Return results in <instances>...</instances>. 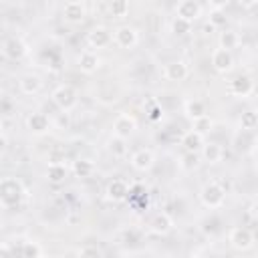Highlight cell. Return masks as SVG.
<instances>
[{
  "label": "cell",
  "mask_w": 258,
  "mask_h": 258,
  "mask_svg": "<svg viewBox=\"0 0 258 258\" xmlns=\"http://www.w3.org/2000/svg\"><path fill=\"white\" fill-rule=\"evenodd\" d=\"M24 185L18 177H2L0 179V208L12 210L24 200Z\"/></svg>",
  "instance_id": "6da1fadb"
},
{
  "label": "cell",
  "mask_w": 258,
  "mask_h": 258,
  "mask_svg": "<svg viewBox=\"0 0 258 258\" xmlns=\"http://www.w3.org/2000/svg\"><path fill=\"white\" fill-rule=\"evenodd\" d=\"M200 202L208 210H218L226 204V189L220 181H208L200 189Z\"/></svg>",
  "instance_id": "7a4b0ae2"
},
{
  "label": "cell",
  "mask_w": 258,
  "mask_h": 258,
  "mask_svg": "<svg viewBox=\"0 0 258 258\" xmlns=\"http://www.w3.org/2000/svg\"><path fill=\"white\" fill-rule=\"evenodd\" d=\"M52 103H54L60 111H64V113L73 111V109L77 107V103H79L77 89H75L73 85H67V83L58 85V87L52 91Z\"/></svg>",
  "instance_id": "3957f363"
},
{
  "label": "cell",
  "mask_w": 258,
  "mask_h": 258,
  "mask_svg": "<svg viewBox=\"0 0 258 258\" xmlns=\"http://www.w3.org/2000/svg\"><path fill=\"white\" fill-rule=\"evenodd\" d=\"M228 242L234 250L238 252H246L254 246V234L248 230V228H242V226H234L230 232H228Z\"/></svg>",
  "instance_id": "277c9868"
},
{
  "label": "cell",
  "mask_w": 258,
  "mask_h": 258,
  "mask_svg": "<svg viewBox=\"0 0 258 258\" xmlns=\"http://www.w3.org/2000/svg\"><path fill=\"white\" fill-rule=\"evenodd\" d=\"M210 60H212V69L216 73H220V75H228V73L234 71V54H232V50H226V48L218 46V48L212 50Z\"/></svg>",
  "instance_id": "5b68a950"
},
{
  "label": "cell",
  "mask_w": 258,
  "mask_h": 258,
  "mask_svg": "<svg viewBox=\"0 0 258 258\" xmlns=\"http://www.w3.org/2000/svg\"><path fill=\"white\" fill-rule=\"evenodd\" d=\"M113 40L119 48H133L137 42H139V32L137 28L129 26V24H123V26H117L115 32H113Z\"/></svg>",
  "instance_id": "8992f818"
},
{
  "label": "cell",
  "mask_w": 258,
  "mask_h": 258,
  "mask_svg": "<svg viewBox=\"0 0 258 258\" xmlns=\"http://www.w3.org/2000/svg\"><path fill=\"white\" fill-rule=\"evenodd\" d=\"M137 129V121L133 115L129 113H119L113 121V135L121 137V139H129Z\"/></svg>",
  "instance_id": "52a82bcc"
},
{
  "label": "cell",
  "mask_w": 258,
  "mask_h": 258,
  "mask_svg": "<svg viewBox=\"0 0 258 258\" xmlns=\"http://www.w3.org/2000/svg\"><path fill=\"white\" fill-rule=\"evenodd\" d=\"M232 145L238 153H254V149H256V131H248V129L238 127V131L232 137Z\"/></svg>",
  "instance_id": "ba28073f"
},
{
  "label": "cell",
  "mask_w": 258,
  "mask_h": 258,
  "mask_svg": "<svg viewBox=\"0 0 258 258\" xmlns=\"http://www.w3.org/2000/svg\"><path fill=\"white\" fill-rule=\"evenodd\" d=\"M129 191H131V185H129L125 179L115 177V179H111V181L107 183V187H105V198H107L109 202L119 204V202L127 200Z\"/></svg>",
  "instance_id": "9c48e42d"
},
{
  "label": "cell",
  "mask_w": 258,
  "mask_h": 258,
  "mask_svg": "<svg viewBox=\"0 0 258 258\" xmlns=\"http://www.w3.org/2000/svg\"><path fill=\"white\" fill-rule=\"evenodd\" d=\"M62 18L69 24H83L87 18V8H85L83 0H69L62 8Z\"/></svg>",
  "instance_id": "30bf717a"
},
{
  "label": "cell",
  "mask_w": 258,
  "mask_h": 258,
  "mask_svg": "<svg viewBox=\"0 0 258 258\" xmlns=\"http://www.w3.org/2000/svg\"><path fill=\"white\" fill-rule=\"evenodd\" d=\"M87 42L91 48H107L113 42V32L107 26H95L87 32Z\"/></svg>",
  "instance_id": "8fae6325"
},
{
  "label": "cell",
  "mask_w": 258,
  "mask_h": 258,
  "mask_svg": "<svg viewBox=\"0 0 258 258\" xmlns=\"http://www.w3.org/2000/svg\"><path fill=\"white\" fill-rule=\"evenodd\" d=\"M228 91H230V95H234V97L246 99V97H250V95L254 93V79H252L250 75H240V77H236L234 81H230Z\"/></svg>",
  "instance_id": "7c38bea8"
},
{
  "label": "cell",
  "mask_w": 258,
  "mask_h": 258,
  "mask_svg": "<svg viewBox=\"0 0 258 258\" xmlns=\"http://www.w3.org/2000/svg\"><path fill=\"white\" fill-rule=\"evenodd\" d=\"M175 16L177 18H183L187 22H196L200 16H202V4L198 0H181L177 6H175Z\"/></svg>",
  "instance_id": "4fadbf2b"
},
{
  "label": "cell",
  "mask_w": 258,
  "mask_h": 258,
  "mask_svg": "<svg viewBox=\"0 0 258 258\" xmlns=\"http://www.w3.org/2000/svg\"><path fill=\"white\" fill-rule=\"evenodd\" d=\"M129 163H131V167H133L135 171L145 173V171H149V169L153 167V163H155V155H153L151 149H145V147H143V149H137V151L131 155Z\"/></svg>",
  "instance_id": "5bb4252c"
},
{
  "label": "cell",
  "mask_w": 258,
  "mask_h": 258,
  "mask_svg": "<svg viewBox=\"0 0 258 258\" xmlns=\"http://www.w3.org/2000/svg\"><path fill=\"white\" fill-rule=\"evenodd\" d=\"M26 129H28L32 135H44V133H48V129H50V119H48V115H44V113H40V111L30 113V115L26 117Z\"/></svg>",
  "instance_id": "9a60e30c"
},
{
  "label": "cell",
  "mask_w": 258,
  "mask_h": 258,
  "mask_svg": "<svg viewBox=\"0 0 258 258\" xmlns=\"http://www.w3.org/2000/svg\"><path fill=\"white\" fill-rule=\"evenodd\" d=\"M4 54L12 60H20L28 54V44L20 38V36H10L6 42H4Z\"/></svg>",
  "instance_id": "2e32d148"
},
{
  "label": "cell",
  "mask_w": 258,
  "mask_h": 258,
  "mask_svg": "<svg viewBox=\"0 0 258 258\" xmlns=\"http://www.w3.org/2000/svg\"><path fill=\"white\" fill-rule=\"evenodd\" d=\"M77 67H79L81 73H85V75H93V73L99 71V67H101V58H99V54H97L95 50H83V52L79 54V58H77Z\"/></svg>",
  "instance_id": "e0dca14e"
},
{
  "label": "cell",
  "mask_w": 258,
  "mask_h": 258,
  "mask_svg": "<svg viewBox=\"0 0 258 258\" xmlns=\"http://www.w3.org/2000/svg\"><path fill=\"white\" fill-rule=\"evenodd\" d=\"M163 77L167 81H173V83H181L189 77V67L183 62V60H171L165 64L163 69Z\"/></svg>",
  "instance_id": "ac0fdd59"
},
{
  "label": "cell",
  "mask_w": 258,
  "mask_h": 258,
  "mask_svg": "<svg viewBox=\"0 0 258 258\" xmlns=\"http://www.w3.org/2000/svg\"><path fill=\"white\" fill-rule=\"evenodd\" d=\"M204 141H206V137H204V133H200L198 129H187V131L181 135V139H179L183 151H194V153H200Z\"/></svg>",
  "instance_id": "d6986e66"
},
{
  "label": "cell",
  "mask_w": 258,
  "mask_h": 258,
  "mask_svg": "<svg viewBox=\"0 0 258 258\" xmlns=\"http://www.w3.org/2000/svg\"><path fill=\"white\" fill-rule=\"evenodd\" d=\"M18 89H20L22 95L32 97V95L40 93V89H42V79H40L38 75H34V73H26V75L20 77V81H18Z\"/></svg>",
  "instance_id": "ffe728a7"
},
{
  "label": "cell",
  "mask_w": 258,
  "mask_h": 258,
  "mask_svg": "<svg viewBox=\"0 0 258 258\" xmlns=\"http://www.w3.org/2000/svg\"><path fill=\"white\" fill-rule=\"evenodd\" d=\"M200 157H202L206 163L216 165V163H220V161H222V157H224V149H222V145H220V143L204 141V145H202V149H200Z\"/></svg>",
  "instance_id": "44dd1931"
},
{
  "label": "cell",
  "mask_w": 258,
  "mask_h": 258,
  "mask_svg": "<svg viewBox=\"0 0 258 258\" xmlns=\"http://www.w3.org/2000/svg\"><path fill=\"white\" fill-rule=\"evenodd\" d=\"M67 175H69V169H67V165L60 163V161H52V163H48L46 169H44V177H46V181L52 183V185L64 183Z\"/></svg>",
  "instance_id": "7402d4cb"
},
{
  "label": "cell",
  "mask_w": 258,
  "mask_h": 258,
  "mask_svg": "<svg viewBox=\"0 0 258 258\" xmlns=\"http://www.w3.org/2000/svg\"><path fill=\"white\" fill-rule=\"evenodd\" d=\"M171 228H173V220H171V216L165 214V212H159V214H155V216L149 220V230H151L153 234H157V236H165Z\"/></svg>",
  "instance_id": "603a6c76"
},
{
  "label": "cell",
  "mask_w": 258,
  "mask_h": 258,
  "mask_svg": "<svg viewBox=\"0 0 258 258\" xmlns=\"http://www.w3.org/2000/svg\"><path fill=\"white\" fill-rule=\"evenodd\" d=\"M183 115L194 123L196 119L208 115V109H206V103L202 99H187L183 103Z\"/></svg>",
  "instance_id": "cb8c5ba5"
},
{
  "label": "cell",
  "mask_w": 258,
  "mask_h": 258,
  "mask_svg": "<svg viewBox=\"0 0 258 258\" xmlns=\"http://www.w3.org/2000/svg\"><path fill=\"white\" fill-rule=\"evenodd\" d=\"M71 169H73V175L75 177L87 179V177H91L95 173V163L91 159H87V157H79V159L73 161V167Z\"/></svg>",
  "instance_id": "d4e9b609"
},
{
  "label": "cell",
  "mask_w": 258,
  "mask_h": 258,
  "mask_svg": "<svg viewBox=\"0 0 258 258\" xmlns=\"http://www.w3.org/2000/svg\"><path fill=\"white\" fill-rule=\"evenodd\" d=\"M16 254H20L24 258H40V256H44V250H42V246L38 242L26 240V242L20 244V248L16 250Z\"/></svg>",
  "instance_id": "484cf974"
},
{
  "label": "cell",
  "mask_w": 258,
  "mask_h": 258,
  "mask_svg": "<svg viewBox=\"0 0 258 258\" xmlns=\"http://www.w3.org/2000/svg\"><path fill=\"white\" fill-rule=\"evenodd\" d=\"M200 163H202V157L200 153H194V151H183V155L179 157V167L183 171H194L200 167Z\"/></svg>",
  "instance_id": "4316f807"
},
{
  "label": "cell",
  "mask_w": 258,
  "mask_h": 258,
  "mask_svg": "<svg viewBox=\"0 0 258 258\" xmlns=\"http://www.w3.org/2000/svg\"><path fill=\"white\" fill-rule=\"evenodd\" d=\"M218 40H220V46L226 48V50H234L240 44V36H238L236 30H222Z\"/></svg>",
  "instance_id": "83f0119b"
},
{
  "label": "cell",
  "mask_w": 258,
  "mask_h": 258,
  "mask_svg": "<svg viewBox=\"0 0 258 258\" xmlns=\"http://www.w3.org/2000/svg\"><path fill=\"white\" fill-rule=\"evenodd\" d=\"M238 127L240 129H248V131H256V127H258V115H256V111H252V109L244 111L240 115V119H238Z\"/></svg>",
  "instance_id": "f1b7e54d"
},
{
  "label": "cell",
  "mask_w": 258,
  "mask_h": 258,
  "mask_svg": "<svg viewBox=\"0 0 258 258\" xmlns=\"http://www.w3.org/2000/svg\"><path fill=\"white\" fill-rule=\"evenodd\" d=\"M109 12L113 18H125L129 14V0H109Z\"/></svg>",
  "instance_id": "f546056e"
},
{
  "label": "cell",
  "mask_w": 258,
  "mask_h": 258,
  "mask_svg": "<svg viewBox=\"0 0 258 258\" xmlns=\"http://www.w3.org/2000/svg\"><path fill=\"white\" fill-rule=\"evenodd\" d=\"M171 32H173L175 36H185V34L191 32V22H187V20L175 16L173 22H171Z\"/></svg>",
  "instance_id": "4dcf8cb0"
},
{
  "label": "cell",
  "mask_w": 258,
  "mask_h": 258,
  "mask_svg": "<svg viewBox=\"0 0 258 258\" xmlns=\"http://www.w3.org/2000/svg\"><path fill=\"white\" fill-rule=\"evenodd\" d=\"M125 139H121V137H111V141H109V151L115 155V157H121V155H125Z\"/></svg>",
  "instance_id": "1f68e13d"
},
{
  "label": "cell",
  "mask_w": 258,
  "mask_h": 258,
  "mask_svg": "<svg viewBox=\"0 0 258 258\" xmlns=\"http://www.w3.org/2000/svg\"><path fill=\"white\" fill-rule=\"evenodd\" d=\"M77 254H79V256H93V258H99V256H103V250H101L97 244H85V246H81V248L77 250Z\"/></svg>",
  "instance_id": "d6a6232c"
},
{
  "label": "cell",
  "mask_w": 258,
  "mask_h": 258,
  "mask_svg": "<svg viewBox=\"0 0 258 258\" xmlns=\"http://www.w3.org/2000/svg\"><path fill=\"white\" fill-rule=\"evenodd\" d=\"M212 119L208 117V115H204V117H200V119H196L194 121V129H198L200 133H206V131H210L212 129Z\"/></svg>",
  "instance_id": "836d02e7"
},
{
  "label": "cell",
  "mask_w": 258,
  "mask_h": 258,
  "mask_svg": "<svg viewBox=\"0 0 258 258\" xmlns=\"http://www.w3.org/2000/svg\"><path fill=\"white\" fill-rule=\"evenodd\" d=\"M210 20H212V24H210V26H222V24L226 22V18H224L222 10H212V16H210Z\"/></svg>",
  "instance_id": "e575fe53"
},
{
  "label": "cell",
  "mask_w": 258,
  "mask_h": 258,
  "mask_svg": "<svg viewBox=\"0 0 258 258\" xmlns=\"http://www.w3.org/2000/svg\"><path fill=\"white\" fill-rule=\"evenodd\" d=\"M16 254V250L14 248H10L6 242H2L0 244V258H8V256H14Z\"/></svg>",
  "instance_id": "d590c367"
},
{
  "label": "cell",
  "mask_w": 258,
  "mask_h": 258,
  "mask_svg": "<svg viewBox=\"0 0 258 258\" xmlns=\"http://www.w3.org/2000/svg\"><path fill=\"white\" fill-rule=\"evenodd\" d=\"M208 4L212 10H224L230 4V0H208Z\"/></svg>",
  "instance_id": "8d00e7d4"
},
{
  "label": "cell",
  "mask_w": 258,
  "mask_h": 258,
  "mask_svg": "<svg viewBox=\"0 0 258 258\" xmlns=\"http://www.w3.org/2000/svg\"><path fill=\"white\" fill-rule=\"evenodd\" d=\"M236 4H238L240 8H244V10H252V8L258 4V0H236Z\"/></svg>",
  "instance_id": "74e56055"
},
{
  "label": "cell",
  "mask_w": 258,
  "mask_h": 258,
  "mask_svg": "<svg viewBox=\"0 0 258 258\" xmlns=\"http://www.w3.org/2000/svg\"><path fill=\"white\" fill-rule=\"evenodd\" d=\"M161 113H163V111H161V107H157V105H155V107L151 109V113H149V117H151V119L155 121V119H159V117H161Z\"/></svg>",
  "instance_id": "f35d334b"
},
{
  "label": "cell",
  "mask_w": 258,
  "mask_h": 258,
  "mask_svg": "<svg viewBox=\"0 0 258 258\" xmlns=\"http://www.w3.org/2000/svg\"><path fill=\"white\" fill-rule=\"evenodd\" d=\"M248 216H250L252 220H256V200L250 202V206H248Z\"/></svg>",
  "instance_id": "ab89813d"
},
{
  "label": "cell",
  "mask_w": 258,
  "mask_h": 258,
  "mask_svg": "<svg viewBox=\"0 0 258 258\" xmlns=\"http://www.w3.org/2000/svg\"><path fill=\"white\" fill-rule=\"evenodd\" d=\"M4 137V127H2V123H0V139Z\"/></svg>",
  "instance_id": "60d3db41"
},
{
  "label": "cell",
  "mask_w": 258,
  "mask_h": 258,
  "mask_svg": "<svg viewBox=\"0 0 258 258\" xmlns=\"http://www.w3.org/2000/svg\"><path fill=\"white\" fill-rule=\"evenodd\" d=\"M0 228H2V216H0Z\"/></svg>",
  "instance_id": "b9f144b4"
}]
</instances>
